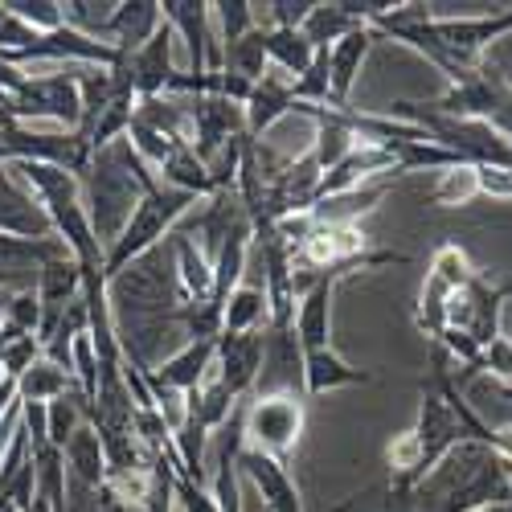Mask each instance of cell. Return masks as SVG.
I'll return each mask as SVG.
<instances>
[{"mask_svg": "<svg viewBox=\"0 0 512 512\" xmlns=\"http://www.w3.org/2000/svg\"><path fill=\"white\" fill-rule=\"evenodd\" d=\"M82 422H87V402H82L78 386L70 394H62V398L46 402V439H50V447L62 451Z\"/></svg>", "mask_w": 512, "mask_h": 512, "instance_id": "32", "label": "cell"}, {"mask_svg": "<svg viewBox=\"0 0 512 512\" xmlns=\"http://www.w3.org/2000/svg\"><path fill=\"white\" fill-rule=\"evenodd\" d=\"M164 25L185 37L189 46V74L222 70V46L213 41V17L205 0H164Z\"/></svg>", "mask_w": 512, "mask_h": 512, "instance_id": "9", "label": "cell"}, {"mask_svg": "<svg viewBox=\"0 0 512 512\" xmlns=\"http://www.w3.org/2000/svg\"><path fill=\"white\" fill-rule=\"evenodd\" d=\"M500 295H504V300H512V279H508V283H500Z\"/></svg>", "mask_w": 512, "mask_h": 512, "instance_id": "43", "label": "cell"}, {"mask_svg": "<svg viewBox=\"0 0 512 512\" xmlns=\"http://www.w3.org/2000/svg\"><path fill=\"white\" fill-rule=\"evenodd\" d=\"M41 357V340L37 336H25V332H13L0 324V373L9 381H21V373Z\"/></svg>", "mask_w": 512, "mask_h": 512, "instance_id": "33", "label": "cell"}, {"mask_svg": "<svg viewBox=\"0 0 512 512\" xmlns=\"http://www.w3.org/2000/svg\"><path fill=\"white\" fill-rule=\"evenodd\" d=\"M5 512H13V508H5Z\"/></svg>", "mask_w": 512, "mask_h": 512, "instance_id": "45", "label": "cell"}, {"mask_svg": "<svg viewBox=\"0 0 512 512\" xmlns=\"http://www.w3.org/2000/svg\"><path fill=\"white\" fill-rule=\"evenodd\" d=\"M480 369L492 373L496 381H504V390H512V336H496L480 357Z\"/></svg>", "mask_w": 512, "mask_h": 512, "instance_id": "39", "label": "cell"}, {"mask_svg": "<svg viewBox=\"0 0 512 512\" xmlns=\"http://www.w3.org/2000/svg\"><path fill=\"white\" fill-rule=\"evenodd\" d=\"M222 70L246 78L250 87H254V82H259V78L271 70V62H267V29H263V25H254L242 41L226 46V50H222Z\"/></svg>", "mask_w": 512, "mask_h": 512, "instance_id": "29", "label": "cell"}, {"mask_svg": "<svg viewBox=\"0 0 512 512\" xmlns=\"http://www.w3.org/2000/svg\"><path fill=\"white\" fill-rule=\"evenodd\" d=\"M70 390H74V373L54 365L50 357H37L17 381V402H41L46 406V402H54V398H62Z\"/></svg>", "mask_w": 512, "mask_h": 512, "instance_id": "25", "label": "cell"}, {"mask_svg": "<svg viewBox=\"0 0 512 512\" xmlns=\"http://www.w3.org/2000/svg\"><path fill=\"white\" fill-rule=\"evenodd\" d=\"M373 29L369 25H357L349 37H340L336 46L328 50V78H332V111H349V95L361 78V66L373 50Z\"/></svg>", "mask_w": 512, "mask_h": 512, "instance_id": "18", "label": "cell"}, {"mask_svg": "<svg viewBox=\"0 0 512 512\" xmlns=\"http://www.w3.org/2000/svg\"><path fill=\"white\" fill-rule=\"evenodd\" d=\"M373 373L357 369L340 357L336 349H312L304 353V398H320L332 390H345V386H369Z\"/></svg>", "mask_w": 512, "mask_h": 512, "instance_id": "21", "label": "cell"}, {"mask_svg": "<svg viewBox=\"0 0 512 512\" xmlns=\"http://www.w3.org/2000/svg\"><path fill=\"white\" fill-rule=\"evenodd\" d=\"M295 111L300 115H308L312 123H316V140H312V156H316V164H320V173H332V168L345 160L353 148H361V140H357V132H353V119H349V111H332V107H300L295 103Z\"/></svg>", "mask_w": 512, "mask_h": 512, "instance_id": "17", "label": "cell"}, {"mask_svg": "<svg viewBox=\"0 0 512 512\" xmlns=\"http://www.w3.org/2000/svg\"><path fill=\"white\" fill-rule=\"evenodd\" d=\"M70 254L58 238H13L0 234V287L5 291H33L37 275L50 259Z\"/></svg>", "mask_w": 512, "mask_h": 512, "instance_id": "11", "label": "cell"}, {"mask_svg": "<svg viewBox=\"0 0 512 512\" xmlns=\"http://www.w3.org/2000/svg\"><path fill=\"white\" fill-rule=\"evenodd\" d=\"M0 152L5 160H33V164H50L62 173L82 177L91 168L95 152L78 132H33L29 123H9L0 127Z\"/></svg>", "mask_w": 512, "mask_h": 512, "instance_id": "4", "label": "cell"}, {"mask_svg": "<svg viewBox=\"0 0 512 512\" xmlns=\"http://www.w3.org/2000/svg\"><path fill=\"white\" fill-rule=\"evenodd\" d=\"M263 324H267V295H263V287L238 283L226 295L222 332H263Z\"/></svg>", "mask_w": 512, "mask_h": 512, "instance_id": "30", "label": "cell"}, {"mask_svg": "<svg viewBox=\"0 0 512 512\" xmlns=\"http://www.w3.org/2000/svg\"><path fill=\"white\" fill-rule=\"evenodd\" d=\"M127 62V78H132V91L136 99H164L168 87H173V29L160 25V33L148 41L144 50L136 54H123Z\"/></svg>", "mask_w": 512, "mask_h": 512, "instance_id": "12", "label": "cell"}, {"mask_svg": "<svg viewBox=\"0 0 512 512\" xmlns=\"http://www.w3.org/2000/svg\"><path fill=\"white\" fill-rule=\"evenodd\" d=\"M476 512H488V508H476Z\"/></svg>", "mask_w": 512, "mask_h": 512, "instance_id": "44", "label": "cell"}, {"mask_svg": "<svg viewBox=\"0 0 512 512\" xmlns=\"http://www.w3.org/2000/svg\"><path fill=\"white\" fill-rule=\"evenodd\" d=\"M340 279H349V275L328 271V275H320V279L300 295V316H295L291 332H295V340H300L304 353H312V349H332V295H336Z\"/></svg>", "mask_w": 512, "mask_h": 512, "instance_id": "13", "label": "cell"}, {"mask_svg": "<svg viewBox=\"0 0 512 512\" xmlns=\"http://www.w3.org/2000/svg\"><path fill=\"white\" fill-rule=\"evenodd\" d=\"M5 328L37 336V328H41V300H37V291H13V300L5 308Z\"/></svg>", "mask_w": 512, "mask_h": 512, "instance_id": "38", "label": "cell"}, {"mask_svg": "<svg viewBox=\"0 0 512 512\" xmlns=\"http://www.w3.org/2000/svg\"><path fill=\"white\" fill-rule=\"evenodd\" d=\"M160 25H164L160 0H119L103 29V41L115 54H136L160 33Z\"/></svg>", "mask_w": 512, "mask_h": 512, "instance_id": "15", "label": "cell"}, {"mask_svg": "<svg viewBox=\"0 0 512 512\" xmlns=\"http://www.w3.org/2000/svg\"><path fill=\"white\" fill-rule=\"evenodd\" d=\"M353 29H357V21H353L345 9H340V0H332V5H328V0H316L312 13H308L304 25H300L304 41H308L316 54H320V50H332L336 41H340V37H349Z\"/></svg>", "mask_w": 512, "mask_h": 512, "instance_id": "28", "label": "cell"}, {"mask_svg": "<svg viewBox=\"0 0 512 512\" xmlns=\"http://www.w3.org/2000/svg\"><path fill=\"white\" fill-rule=\"evenodd\" d=\"M33 291H37L41 308H66V304H74L78 295H82V267L70 259V254H62V259H50L46 267H41Z\"/></svg>", "mask_w": 512, "mask_h": 512, "instance_id": "26", "label": "cell"}, {"mask_svg": "<svg viewBox=\"0 0 512 512\" xmlns=\"http://www.w3.org/2000/svg\"><path fill=\"white\" fill-rule=\"evenodd\" d=\"M197 201H201V197H193V193L168 189V185H152V189L136 201L132 218L123 222L119 238L103 250V275H107V283H111L115 275H123L136 259H144L148 250H156L168 234L177 230V222L185 218V213H189Z\"/></svg>", "mask_w": 512, "mask_h": 512, "instance_id": "2", "label": "cell"}, {"mask_svg": "<svg viewBox=\"0 0 512 512\" xmlns=\"http://www.w3.org/2000/svg\"><path fill=\"white\" fill-rule=\"evenodd\" d=\"M209 17H213V29H218V46H234L242 41L250 29H254V5L250 0H218L209 5Z\"/></svg>", "mask_w": 512, "mask_h": 512, "instance_id": "34", "label": "cell"}, {"mask_svg": "<svg viewBox=\"0 0 512 512\" xmlns=\"http://www.w3.org/2000/svg\"><path fill=\"white\" fill-rule=\"evenodd\" d=\"M312 58H316V50L304 41L300 29H267V62L275 70H283L291 82L312 66Z\"/></svg>", "mask_w": 512, "mask_h": 512, "instance_id": "31", "label": "cell"}, {"mask_svg": "<svg viewBox=\"0 0 512 512\" xmlns=\"http://www.w3.org/2000/svg\"><path fill=\"white\" fill-rule=\"evenodd\" d=\"M316 0H271L267 13H271V29H300L304 17L312 13Z\"/></svg>", "mask_w": 512, "mask_h": 512, "instance_id": "41", "label": "cell"}, {"mask_svg": "<svg viewBox=\"0 0 512 512\" xmlns=\"http://www.w3.org/2000/svg\"><path fill=\"white\" fill-rule=\"evenodd\" d=\"M500 304H504L500 283H488L476 271L472 279H467V287H459L451 295V304H447V328L467 332L480 349H488L492 340L500 336Z\"/></svg>", "mask_w": 512, "mask_h": 512, "instance_id": "7", "label": "cell"}, {"mask_svg": "<svg viewBox=\"0 0 512 512\" xmlns=\"http://www.w3.org/2000/svg\"><path fill=\"white\" fill-rule=\"evenodd\" d=\"M414 439H418V451H422V480L435 472V467L459 447L467 443L463 439V426L451 410V402L435 390V386H422V402H418V418H414ZM418 480V484H422Z\"/></svg>", "mask_w": 512, "mask_h": 512, "instance_id": "8", "label": "cell"}, {"mask_svg": "<svg viewBox=\"0 0 512 512\" xmlns=\"http://www.w3.org/2000/svg\"><path fill=\"white\" fill-rule=\"evenodd\" d=\"M263 357H267L263 332H222L213 373H218V381L238 402H246V394L259 386V377H263Z\"/></svg>", "mask_w": 512, "mask_h": 512, "instance_id": "10", "label": "cell"}, {"mask_svg": "<svg viewBox=\"0 0 512 512\" xmlns=\"http://www.w3.org/2000/svg\"><path fill=\"white\" fill-rule=\"evenodd\" d=\"M238 472L259 488V496H263V504H267V512H304V496H300V488H295V480H291V472L283 463H275V459H267V455H259V451H238Z\"/></svg>", "mask_w": 512, "mask_h": 512, "instance_id": "16", "label": "cell"}, {"mask_svg": "<svg viewBox=\"0 0 512 512\" xmlns=\"http://www.w3.org/2000/svg\"><path fill=\"white\" fill-rule=\"evenodd\" d=\"M13 115L17 123L29 119H54L66 132H78L82 103H78V78L58 70V74H29L25 87L13 95Z\"/></svg>", "mask_w": 512, "mask_h": 512, "instance_id": "6", "label": "cell"}, {"mask_svg": "<svg viewBox=\"0 0 512 512\" xmlns=\"http://www.w3.org/2000/svg\"><path fill=\"white\" fill-rule=\"evenodd\" d=\"M173 500L181 504V512H222L218 500H213L201 484L185 480V476H173Z\"/></svg>", "mask_w": 512, "mask_h": 512, "instance_id": "40", "label": "cell"}, {"mask_svg": "<svg viewBox=\"0 0 512 512\" xmlns=\"http://www.w3.org/2000/svg\"><path fill=\"white\" fill-rule=\"evenodd\" d=\"M29 512H54V504H50L46 496H33V504H29Z\"/></svg>", "mask_w": 512, "mask_h": 512, "instance_id": "42", "label": "cell"}, {"mask_svg": "<svg viewBox=\"0 0 512 512\" xmlns=\"http://www.w3.org/2000/svg\"><path fill=\"white\" fill-rule=\"evenodd\" d=\"M0 234H13V238H58L46 209L37 205V197L17 185L9 173L0 177Z\"/></svg>", "mask_w": 512, "mask_h": 512, "instance_id": "19", "label": "cell"}, {"mask_svg": "<svg viewBox=\"0 0 512 512\" xmlns=\"http://www.w3.org/2000/svg\"><path fill=\"white\" fill-rule=\"evenodd\" d=\"M222 308L218 300H201V304H181L177 324L185 328L189 340H218L222 336Z\"/></svg>", "mask_w": 512, "mask_h": 512, "instance_id": "37", "label": "cell"}, {"mask_svg": "<svg viewBox=\"0 0 512 512\" xmlns=\"http://www.w3.org/2000/svg\"><path fill=\"white\" fill-rule=\"evenodd\" d=\"M78 181H82V201H87L91 226H95V238H99L103 250L119 238L123 222L132 218L136 201L152 185H160L156 173L132 152V144H127V140H115L111 148L95 152L91 168Z\"/></svg>", "mask_w": 512, "mask_h": 512, "instance_id": "1", "label": "cell"}, {"mask_svg": "<svg viewBox=\"0 0 512 512\" xmlns=\"http://www.w3.org/2000/svg\"><path fill=\"white\" fill-rule=\"evenodd\" d=\"M213 361H218V340H189L181 353L152 365V373H156L160 386L177 390V394H193L201 381L213 373Z\"/></svg>", "mask_w": 512, "mask_h": 512, "instance_id": "20", "label": "cell"}, {"mask_svg": "<svg viewBox=\"0 0 512 512\" xmlns=\"http://www.w3.org/2000/svg\"><path fill=\"white\" fill-rule=\"evenodd\" d=\"M476 275V267L467 263V254L459 246H439L435 259H431V271L422 279V291H418V308H414V324L439 340L447 332V304L459 287H467V279Z\"/></svg>", "mask_w": 512, "mask_h": 512, "instance_id": "5", "label": "cell"}, {"mask_svg": "<svg viewBox=\"0 0 512 512\" xmlns=\"http://www.w3.org/2000/svg\"><path fill=\"white\" fill-rule=\"evenodd\" d=\"M308 431L304 390H259L242 406V447L259 451L275 463H291Z\"/></svg>", "mask_w": 512, "mask_h": 512, "instance_id": "3", "label": "cell"}, {"mask_svg": "<svg viewBox=\"0 0 512 512\" xmlns=\"http://www.w3.org/2000/svg\"><path fill=\"white\" fill-rule=\"evenodd\" d=\"M173 271H177V295L181 304H201V300H213V259L193 246V238H181L173 234Z\"/></svg>", "mask_w": 512, "mask_h": 512, "instance_id": "22", "label": "cell"}, {"mask_svg": "<svg viewBox=\"0 0 512 512\" xmlns=\"http://www.w3.org/2000/svg\"><path fill=\"white\" fill-rule=\"evenodd\" d=\"M156 181L168 185V189H181V193H193V197H213V181H209V168L205 160L185 144L168 156L160 168H156Z\"/></svg>", "mask_w": 512, "mask_h": 512, "instance_id": "27", "label": "cell"}, {"mask_svg": "<svg viewBox=\"0 0 512 512\" xmlns=\"http://www.w3.org/2000/svg\"><path fill=\"white\" fill-rule=\"evenodd\" d=\"M5 9H9L25 29H33L37 37H41V33H54V29L66 25L62 0H5Z\"/></svg>", "mask_w": 512, "mask_h": 512, "instance_id": "36", "label": "cell"}, {"mask_svg": "<svg viewBox=\"0 0 512 512\" xmlns=\"http://www.w3.org/2000/svg\"><path fill=\"white\" fill-rule=\"evenodd\" d=\"M234 410H238V398L222 386L218 373H209L193 394H185V414H189V418H197V422L205 426V431H222Z\"/></svg>", "mask_w": 512, "mask_h": 512, "instance_id": "24", "label": "cell"}, {"mask_svg": "<svg viewBox=\"0 0 512 512\" xmlns=\"http://www.w3.org/2000/svg\"><path fill=\"white\" fill-rule=\"evenodd\" d=\"M480 197V177L472 164H459V168H447L439 173L435 189H431V205H467Z\"/></svg>", "mask_w": 512, "mask_h": 512, "instance_id": "35", "label": "cell"}, {"mask_svg": "<svg viewBox=\"0 0 512 512\" xmlns=\"http://www.w3.org/2000/svg\"><path fill=\"white\" fill-rule=\"evenodd\" d=\"M295 111V95H291V78L283 70H267L259 82H254V91L242 107V119H246V140L263 144V132H271V127Z\"/></svg>", "mask_w": 512, "mask_h": 512, "instance_id": "14", "label": "cell"}, {"mask_svg": "<svg viewBox=\"0 0 512 512\" xmlns=\"http://www.w3.org/2000/svg\"><path fill=\"white\" fill-rule=\"evenodd\" d=\"M66 455V472L70 480L87 484V488H103L107 484V455H103V439L91 422H82L78 431L70 435V443L62 447Z\"/></svg>", "mask_w": 512, "mask_h": 512, "instance_id": "23", "label": "cell"}]
</instances>
